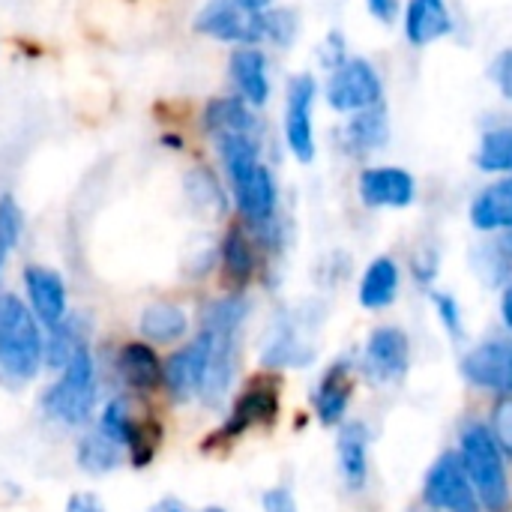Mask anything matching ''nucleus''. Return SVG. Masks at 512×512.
I'll list each match as a JSON object with an SVG mask.
<instances>
[{
  "label": "nucleus",
  "instance_id": "nucleus-10",
  "mask_svg": "<svg viewBox=\"0 0 512 512\" xmlns=\"http://www.w3.org/2000/svg\"><path fill=\"white\" fill-rule=\"evenodd\" d=\"M357 195L366 207H411L417 198V180L411 171L396 168V165H381V168H363L357 177Z\"/></svg>",
  "mask_w": 512,
  "mask_h": 512
},
{
  "label": "nucleus",
  "instance_id": "nucleus-19",
  "mask_svg": "<svg viewBox=\"0 0 512 512\" xmlns=\"http://www.w3.org/2000/svg\"><path fill=\"white\" fill-rule=\"evenodd\" d=\"M387 141H390V114L384 102L351 114L348 123L342 126V147L351 156H369L375 150H384Z\"/></svg>",
  "mask_w": 512,
  "mask_h": 512
},
{
  "label": "nucleus",
  "instance_id": "nucleus-28",
  "mask_svg": "<svg viewBox=\"0 0 512 512\" xmlns=\"http://www.w3.org/2000/svg\"><path fill=\"white\" fill-rule=\"evenodd\" d=\"M474 162L480 171H489V174H512V126L489 129L480 138Z\"/></svg>",
  "mask_w": 512,
  "mask_h": 512
},
{
  "label": "nucleus",
  "instance_id": "nucleus-6",
  "mask_svg": "<svg viewBox=\"0 0 512 512\" xmlns=\"http://www.w3.org/2000/svg\"><path fill=\"white\" fill-rule=\"evenodd\" d=\"M327 105L336 114H357L384 102V81L366 57H348L339 69L330 72L324 84Z\"/></svg>",
  "mask_w": 512,
  "mask_h": 512
},
{
  "label": "nucleus",
  "instance_id": "nucleus-11",
  "mask_svg": "<svg viewBox=\"0 0 512 512\" xmlns=\"http://www.w3.org/2000/svg\"><path fill=\"white\" fill-rule=\"evenodd\" d=\"M411 366V342L399 327H378L366 339V354H363V369L381 381L393 384L408 375Z\"/></svg>",
  "mask_w": 512,
  "mask_h": 512
},
{
  "label": "nucleus",
  "instance_id": "nucleus-7",
  "mask_svg": "<svg viewBox=\"0 0 512 512\" xmlns=\"http://www.w3.org/2000/svg\"><path fill=\"white\" fill-rule=\"evenodd\" d=\"M318 99V81L309 72L291 75L288 81V96H285V144L291 150V156L300 165H312L315 162V123H312V108Z\"/></svg>",
  "mask_w": 512,
  "mask_h": 512
},
{
  "label": "nucleus",
  "instance_id": "nucleus-23",
  "mask_svg": "<svg viewBox=\"0 0 512 512\" xmlns=\"http://www.w3.org/2000/svg\"><path fill=\"white\" fill-rule=\"evenodd\" d=\"M276 417V390L267 387V384H252L234 405L228 423L222 426V435L225 438H237L243 435L249 426L255 423H264V420H273Z\"/></svg>",
  "mask_w": 512,
  "mask_h": 512
},
{
  "label": "nucleus",
  "instance_id": "nucleus-18",
  "mask_svg": "<svg viewBox=\"0 0 512 512\" xmlns=\"http://www.w3.org/2000/svg\"><path fill=\"white\" fill-rule=\"evenodd\" d=\"M405 39L414 48H426L453 33L456 21L447 0H408L405 6Z\"/></svg>",
  "mask_w": 512,
  "mask_h": 512
},
{
  "label": "nucleus",
  "instance_id": "nucleus-25",
  "mask_svg": "<svg viewBox=\"0 0 512 512\" xmlns=\"http://www.w3.org/2000/svg\"><path fill=\"white\" fill-rule=\"evenodd\" d=\"M351 372L348 366L336 363L333 369H327L324 381L318 384V393H315V408H318V420L324 426H336L342 423L345 411H348V402H351Z\"/></svg>",
  "mask_w": 512,
  "mask_h": 512
},
{
  "label": "nucleus",
  "instance_id": "nucleus-17",
  "mask_svg": "<svg viewBox=\"0 0 512 512\" xmlns=\"http://www.w3.org/2000/svg\"><path fill=\"white\" fill-rule=\"evenodd\" d=\"M201 126L210 138L219 135H261V120L249 102H243L237 93L216 96L201 111Z\"/></svg>",
  "mask_w": 512,
  "mask_h": 512
},
{
  "label": "nucleus",
  "instance_id": "nucleus-26",
  "mask_svg": "<svg viewBox=\"0 0 512 512\" xmlns=\"http://www.w3.org/2000/svg\"><path fill=\"white\" fill-rule=\"evenodd\" d=\"M219 258H222V273L234 288H243L255 276V249L243 228H237V225L228 228V234L222 237V246H219Z\"/></svg>",
  "mask_w": 512,
  "mask_h": 512
},
{
  "label": "nucleus",
  "instance_id": "nucleus-1",
  "mask_svg": "<svg viewBox=\"0 0 512 512\" xmlns=\"http://www.w3.org/2000/svg\"><path fill=\"white\" fill-rule=\"evenodd\" d=\"M213 144L225 168L237 213L255 231L273 225L279 192L273 171L261 162V135H219Z\"/></svg>",
  "mask_w": 512,
  "mask_h": 512
},
{
  "label": "nucleus",
  "instance_id": "nucleus-32",
  "mask_svg": "<svg viewBox=\"0 0 512 512\" xmlns=\"http://www.w3.org/2000/svg\"><path fill=\"white\" fill-rule=\"evenodd\" d=\"M489 432H492L498 450L504 453V459H512V396H498V402L492 408Z\"/></svg>",
  "mask_w": 512,
  "mask_h": 512
},
{
  "label": "nucleus",
  "instance_id": "nucleus-38",
  "mask_svg": "<svg viewBox=\"0 0 512 512\" xmlns=\"http://www.w3.org/2000/svg\"><path fill=\"white\" fill-rule=\"evenodd\" d=\"M63 512H105V504H102L99 495H93V492H75V495L66 501Z\"/></svg>",
  "mask_w": 512,
  "mask_h": 512
},
{
  "label": "nucleus",
  "instance_id": "nucleus-20",
  "mask_svg": "<svg viewBox=\"0 0 512 512\" xmlns=\"http://www.w3.org/2000/svg\"><path fill=\"white\" fill-rule=\"evenodd\" d=\"M477 231H512V174L489 183L471 204Z\"/></svg>",
  "mask_w": 512,
  "mask_h": 512
},
{
  "label": "nucleus",
  "instance_id": "nucleus-31",
  "mask_svg": "<svg viewBox=\"0 0 512 512\" xmlns=\"http://www.w3.org/2000/svg\"><path fill=\"white\" fill-rule=\"evenodd\" d=\"M24 234V213L12 195H0V246L15 249Z\"/></svg>",
  "mask_w": 512,
  "mask_h": 512
},
{
  "label": "nucleus",
  "instance_id": "nucleus-14",
  "mask_svg": "<svg viewBox=\"0 0 512 512\" xmlns=\"http://www.w3.org/2000/svg\"><path fill=\"white\" fill-rule=\"evenodd\" d=\"M228 78L234 93L249 102L252 108H264L270 102L273 84H270V69H267V54L258 45H243L234 48L228 57Z\"/></svg>",
  "mask_w": 512,
  "mask_h": 512
},
{
  "label": "nucleus",
  "instance_id": "nucleus-3",
  "mask_svg": "<svg viewBox=\"0 0 512 512\" xmlns=\"http://www.w3.org/2000/svg\"><path fill=\"white\" fill-rule=\"evenodd\" d=\"M42 411L60 426L78 429L93 420L96 411V366L90 348H78L72 360L57 372L54 384L42 396Z\"/></svg>",
  "mask_w": 512,
  "mask_h": 512
},
{
  "label": "nucleus",
  "instance_id": "nucleus-27",
  "mask_svg": "<svg viewBox=\"0 0 512 512\" xmlns=\"http://www.w3.org/2000/svg\"><path fill=\"white\" fill-rule=\"evenodd\" d=\"M120 459H123V447L114 444L99 429L78 441V465L87 474H111L114 468H120Z\"/></svg>",
  "mask_w": 512,
  "mask_h": 512
},
{
  "label": "nucleus",
  "instance_id": "nucleus-39",
  "mask_svg": "<svg viewBox=\"0 0 512 512\" xmlns=\"http://www.w3.org/2000/svg\"><path fill=\"white\" fill-rule=\"evenodd\" d=\"M501 315H504V321H507V327H510L512 333V279L507 282L504 297H501Z\"/></svg>",
  "mask_w": 512,
  "mask_h": 512
},
{
  "label": "nucleus",
  "instance_id": "nucleus-22",
  "mask_svg": "<svg viewBox=\"0 0 512 512\" xmlns=\"http://www.w3.org/2000/svg\"><path fill=\"white\" fill-rule=\"evenodd\" d=\"M339 471L351 492H360L369 480V435L360 423H345L339 432Z\"/></svg>",
  "mask_w": 512,
  "mask_h": 512
},
{
  "label": "nucleus",
  "instance_id": "nucleus-40",
  "mask_svg": "<svg viewBox=\"0 0 512 512\" xmlns=\"http://www.w3.org/2000/svg\"><path fill=\"white\" fill-rule=\"evenodd\" d=\"M9 255H12V252L0 246V273H3V267H6V261H9Z\"/></svg>",
  "mask_w": 512,
  "mask_h": 512
},
{
  "label": "nucleus",
  "instance_id": "nucleus-21",
  "mask_svg": "<svg viewBox=\"0 0 512 512\" xmlns=\"http://www.w3.org/2000/svg\"><path fill=\"white\" fill-rule=\"evenodd\" d=\"M138 333L153 342V345H171L180 342L189 333V315L183 306L171 303V300H156L147 303L141 318H138Z\"/></svg>",
  "mask_w": 512,
  "mask_h": 512
},
{
  "label": "nucleus",
  "instance_id": "nucleus-35",
  "mask_svg": "<svg viewBox=\"0 0 512 512\" xmlns=\"http://www.w3.org/2000/svg\"><path fill=\"white\" fill-rule=\"evenodd\" d=\"M432 303H435V309H438L441 324H444L453 336H459V333H462V309H459V303H456L450 294H432Z\"/></svg>",
  "mask_w": 512,
  "mask_h": 512
},
{
  "label": "nucleus",
  "instance_id": "nucleus-9",
  "mask_svg": "<svg viewBox=\"0 0 512 512\" xmlns=\"http://www.w3.org/2000/svg\"><path fill=\"white\" fill-rule=\"evenodd\" d=\"M24 294L27 306L36 315V321L45 330H54L69 318V291L57 270L45 264H27L24 267Z\"/></svg>",
  "mask_w": 512,
  "mask_h": 512
},
{
  "label": "nucleus",
  "instance_id": "nucleus-42",
  "mask_svg": "<svg viewBox=\"0 0 512 512\" xmlns=\"http://www.w3.org/2000/svg\"><path fill=\"white\" fill-rule=\"evenodd\" d=\"M201 512H225V510H219V507H207V510H201Z\"/></svg>",
  "mask_w": 512,
  "mask_h": 512
},
{
  "label": "nucleus",
  "instance_id": "nucleus-30",
  "mask_svg": "<svg viewBox=\"0 0 512 512\" xmlns=\"http://www.w3.org/2000/svg\"><path fill=\"white\" fill-rule=\"evenodd\" d=\"M300 33V15L291 6H270L264 9V42L276 48H291Z\"/></svg>",
  "mask_w": 512,
  "mask_h": 512
},
{
  "label": "nucleus",
  "instance_id": "nucleus-12",
  "mask_svg": "<svg viewBox=\"0 0 512 512\" xmlns=\"http://www.w3.org/2000/svg\"><path fill=\"white\" fill-rule=\"evenodd\" d=\"M99 432L108 435L114 444H120L132 456L135 468H144L150 462V456H153V438L147 435L144 423L135 417V411H132V405H129L126 396H114L105 405V411L99 417Z\"/></svg>",
  "mask_w": 512,
  "mask_h": 512
},
{
  "label": "nucleus",
  "instance_id": "nucleus-4",
  "mask_svg": "<svg viewBox=\"0 0 512 512\" xmlns=\"http://www.w3.org/2000/svg\"><path fill=\"white\" fill-rule=\"evenodd\" d=\"M477 498L486 512H507L512 504L510 480H507V465L504 453L498 450L492 432L480 423H471L462 432V453H459Z\"/></svg>",
  "mask_w": 512,
  "mask_h": 512
},
{
  "label": "nucleus",
  "instance_id": "nucleus-2",
  "mask_svg": "<svg viewBox=\"0 0 512 512\" xmlns=\"http://www.w3.org/2000/svg\"><path fill=\"white\" fill-rule=\"evenodd\" d=\"M45 366L42 324L15 294H0V372L12 381H30Z\"/></svg>",
  "mask_w": 512,
  "mask_h": 512
},
{
  "label": "nucleus",
  "instance_id": "nucleus-16",
  "mask_svg": "<svg viewBox=\"0 0 512 512\" xmlns=\"http://www.w3.org/2000/svg\"><path fill=\"white\" fill-rule=\"evenodd\" d=\"M117 375L135 393H156L165 387V360L150 342H123L117 351Z\"/></svg>",
  "mask_w": 512,
  "mask_h": 512
},
{
  "label": "nucleus",
  "instance_id": "nucleus-29",
  "mask_svg": "<svg viewBox=\"0 0 512 512\" xmlns=\"http://www.w3.org/2000/svg\"><path fill=\"white\" fill-rule=\"evenodd\" d=\"M186 192L192 198L195 207L210 210V213H222L225 210V189L219 186L216 174L210 168H195L186 174Z\"/></svg>",
  "mask_w": 512,
  "mask_h": 512
},
{
  "label": "nucleus",
  "instance_id": "nucleus-15",
  "mask_svg": "<svg viewBox=\"0 0 512 512\" xmlns=\"http://www.w3.org/2000/svg\"><path fill=\"white\" fill-rule=\"evenodd\" d=\"M204 378H207V342L195 336L189 345L177 348L165 360V390L177 402H189L201 396Z\"/></svg>",
  "mask_w": 512,
  "mask_h": 512
},
{
  "label": "nucleus",
  "instance_id": "nucleus-8",
  "mask_svg": "<svg viewBox=\"0 0 512 512\" xmlns=\"http://www.w3.org/2000/svg\"><path fill=\"white\" fill-rule=\"evenodd\" d=\"M423 498L438 512H483L477 489L459 459V453H444L426 474Z\"/></svg>",
  "mask_w": 512,
  "mask_h": 512
},
{
  "label": "nucleus",
  "instance_id": "nucleus-33",
  "mask_svg": "<svg viewBox=\"0 0 512 512\" xmlns=\"http://www.w3.org/2000/svg\"><path fill=\"white\" fill-rule=\"evenodd\" d=\"M318 60H321V66H324L327 72L339 69V66L348 60V39H345L342 30H330V33L324 36V42H321V48H318Z\"/></svg>",
  "mask_w": 512,
  "mask_h": 512
},
{
  "label": "nucleus",
  "instance_id": "nucleus-34",
  "mask_svg": "<svg viewBox=\"0 0 512 512\" xmlns=\"http://www.w3.org/2000/svg\"><path fill=\"white\" fill-rule=\"evenodd\" d=\"M489 78L495 81V87L501 90V96L512 102V48L501 51V54L492 60V66H489Z\"/></svg>",
  "mask_w": 512,
  "mask_h": 512
},
{
  "label": "nucleus",
  "instance_id": "nucleus-24",
  "mask_svg": "<svg viewBox=\"0 0 512 512\" xmlns=\"http://www.w3.org/2000/svg\"><path fill=\"white\" fill-rule=\"evenodd\" d=\"M396 294H399V267L393 258L381 255L366 267V273L360 279V306L363 309H387V306H393Z\"/></svg>",
  "mask_w": 512,
  "mask_h": 512
},
{
  "label": "nucleus",
  "instance_id": "nucleus-13",
  "mask_svg": "<svg viewBox=\"0 0 512 512\" xmlns=\"http://www.w3.org/2000/svg\"><path fill=\"white\" fill-rule=\"evenodd\" d=\"M462 375L483 390H498L501 396H512V342L492 339L477 345L462 360Z\"/></svg>",
  "mask_w": 512,
  "mask_h": 512
},
{
  "label": "nucleus",
  "instance_id": "nucleus-41",
  "mask_svg": "<svg viewBox=\"0 0 512 512\" xmlns=\"http://www.w3.org/2000/svg\"><path fill=\"white\" fill-rule=\"evenodd\" d=\"M249 3H252V6H258V9H270V3H273V0H249Z\"/></svg>",
  "mask_w": 512,
  "mask_h": 512
},
{
  "label": "nucleus",
  "instance_id": "nucleus-36",
  "mask_svg": "<svg viewBox=\"0 0 512 512\" xmlns=\"http://www.w3.org/2000/svg\"><path fill=\"white\" fill-rule=\"evenodd\" d=\"M261 504H264V512H297V501L288 489H270L261 498Z\"/></svg>",
  "mask_w": 512,
  "mask_h": 512
},
{
  "label": "nucleus",
  "instance_id": "nucleus-5",
  "mask_svg": "<svg viewBox=\"0 0 512 512\" xmlns=\"http://www.w3.org/2000/svg\"><path fill=\"white\" fill-rule=\"evenodd\" d=\"M192 30L222 45H261L264 42V9L249 0H204L192 18Z\"/></svg>",
  "mask_w": 512,
  "mask_h": 512
},
{
  "label": "nucleus",
  "instance_id": "nucleus-37",
  "mask_svg": "<svg viewBox=\"0 0 512 512\" xmlns=\"http://www.w3.org/2000/svg\"><path fill=\"white\" fill-rule=\"evenodd\" d=\"M366 9L372 18H378L381 24H393L399 18V9L402 3L399 0H366Z\"/></svg>",
  "mask_w": 512,
  "mask_h": 512
}]
</instances>
